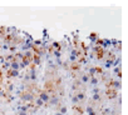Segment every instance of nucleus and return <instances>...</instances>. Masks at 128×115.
<instances>
[{"mask_svg":"<svg viewBox=\"0 0 128 115\" xmlns=\"http://www.w3.org/2000/svg\"><path fill=\"white\" fill-rule=\"evenodd\" d=\"M19 96H20V100L24 101V103H34V100L36 98V95L34 93H30V91H26V90L19 93Z\"/></svg>","mask_w":128,"mask_h":115,"instance_id":"f257e3e1","label":"nucleus"},{"mask_svg":"<svg viewBox=\"0 0 128 115\" xmlns=\"http://www.w3.org/2000/svg\"><path fill=\"white\" fill-rule=\"evenodd\" d=\"M104 85H106L107 89H113V90H116V91H118V90L122 88L120 81L117 80V79H109V80H107V81L104 83Z\"/></svg>","mask_w":128,"mask_h":115,"instance_id":"f03ea898","label":"nucleus"},{"mask_svg":"<svg viewBox=\"0 0 128 115\" xmlns=\"http://www.w3.org/2000/svg\"><path fill=\"white\" fill-rule=\"evenodd\" d=\"M62 105V98L58 95V93H53L50 94L49 101H48V106H60Z\"/></svg>","mask_w":128,"mask_h":115,"instance_id":"7ed1b4c3","label":"nucleus"},{"mask_svg":"<svg viewBox=\"0 0 128 115\" xmlns=\"http://www.w3.org/2000/svg\"><path fill=\"white\" fill-rule=\"evenodd\" d=\"M38 98L44 103V105L48 108V101H49V98H50V94L49 93H46L44 89H40V90H38Z\"/></svg>","mask_w":128,"mask_h":115,"instance_id":"20e7f679","label":"nucleus"},{"mask_svg":"<svg viewBox=\"0 0 128 115\" xmlns=\"http://www.w3.org/2000/svg\"><path fill=\"white\" fill-rule=\"evenodd\" d=\"M102 103H103V95H102V93L100 94H93L92 95V99L89 101V105L90 106H96V105L102 104Z\"/></svg>","mask_w":128,"mask_h":115,"instance_id":"39448f33","label":"nucleus"},{"mask_svg":"<svg viewBox=\"0 0 128 115\" xmlns=\"http://www.w3.org/2000/svg\"><path fill=\"white\" fill-rule=\"evenodd\" d=\"M74 96L78 99L79 104H83V103L87 100V95H86V91H84V90H78V91H76V93H74Z\"/></svg>","mask_w":128,"mask_h":115,"instance_id":"423d86ee","label":"nucleus"},{"mask_svg":"<svg viewBox=\"0 0 128 115\" xmlns=\"http://www.w3.org/2000/svg\"><path fill=\"white\" fill-rule=\"evenodd\" d=\"M104 93H106L107 99H109V100H113V99H117L118 98V91H116L113 89H106Z\"/></svg>","mask_w":128,"mask_h":115,"instance_id":"0eeeda50","label":"nucleus"},{"mask_svg":"<svg viewBox=\"0 0 128 115\" xmlns=\"http://www.w3.org/2000/svg\"><path fill=\"white\" fill-rule=\"evenodd\" d=\"M28 76H29V81L35 83V80H36V69H35V66L30 65V70L28 73Z\"/></svg>","mask_w":128,"mask_h":115,"instance_id":"6e6552de","label":"nucleus"},{"mask_svg":"<svg viewBox=\"0 0 128 115\" xmlns=\"http://www.w3.org/2000/svg\"><path fill=\"white\" fill-rule=\"evenodd\" d=\"M72 110H73L74 115H83V114H84V108H83L82 104L73 105V106H72Z\"/></svg>","mask_w":128,"mask_h":115,"instance_id":"1a4fd4ad","label":"nucleus"},{"mask_svg":"<svg viewBox=\"0 0 128 115\" xmlns=\"http://www.w3.org/2000/svg\"><path fill=\"white\" fill-rule=\"evenodd\" d=\"M83 84L80 83V80L79 79H74V81H73V84H72V90H74V91H78V90H83Z\"/></svg>","mask_w":128,"mask_h":115,"instance_id":"9d476101","label":"nucleus"},{"mask_svg":"<svg viewBox=\"0 0 128 115\" xmlns=\"http://www.w3.org/2000/svg\"><path fill=\"white\" fill-rule=\"evenodd\" d=\"M42 64V58L38 54H33V59H32V65L33 66H39Z\"/></svg>","mask_w":128,"mask_h":115,"instance_id":"9b49d317","label":"nucleus"},{"mask_svg":"<svg viewBox=\"0 0 128 115\" xmlns=\"http://www.w3.org/2000/svg\"><path fill=\"white\" fill-rule=\"evenodd\" d=\"M98 38H99L98 33H96V31H92V33L88 35V39H89V41H90V45H94V44H96V41L98 40Z\"/></svg>","mask_w":128,"mask_h":115,"instance_id":"f8f14e48","label":"nucleus"},{"mask_svg":"<svg viewBox=\"0 0 128 115\" xmlns=\"http://www.w3.org/2000/svg\"><path fill=\"white\" fill-rule=\"evenodd\" d=\"M77 79H79L80 80V83L84 85V84H88L89 83V76H88V74L87 73H82V74H79V78H77Z\"/></svg>","mask_w":128,"mask_h":115,"instance_id":"ddd939ff","label":"nucleus"},{"mask_svg":"<svg viewBox=\"0 0 128 115\" xmlns=\"http://www.w3.org/2000/svg\"><path fill=\"white\" fill-rule=\"evenodd\" d=\"M6 76L10 79V78H18L19 76V71L18 70H13V69H9L6 70Z\"/></svg>","mask_w":128,"mask_h":115,"instance_id":"4468645a","label":"nucleus"},{"mask_svg":"<svg viewBox=\"0 0 128 115\" xmlns=\"http://www.w3.org/2000/svg\"><path fill=\"white\" fill-rule=\"evenodd\" d=\"M84 113H87L88 115H98L97 111H96V108L94 106H90V105H88L87 108H84Z\"/></svg>","mask_w":128,"mask_h":115,"instance_id":"2eb2a0df","label":"nucleus"},{"mask_svg":"<svg viewBox=\"0 0 128 115\" xmlns=\"http://www.w3.org/2000/svg\"><path fill=\"white\" fill-rule=\"evenodd\" d=\"M82 68V65L77 61V63H73V64H69V70L70 71H79Z\"/></svg>","mask_w":128,"mask_h":115,"instance_id":"dca6fc26","label":"nucleus"},{"mask_svg":"<svg viewBox=\"0 0 128 115\" xmlns=\"http://www.w3.org/2000/svg\"><path fill=\"white\" fill-rule=\"evenodd\" d=\"M88 84H90V86H98V84H99V79H98V76H92L90 79H89V83Z\"/></svg>","mask_w":128,"mask_h":115,"instance_id":"f3484780","label":"nucleus"},{"mask_svg":"<svg viewBox=\"0 0 128 115\" xmlns=\"http://www.w3.org/2000/svg\"><path fill=\"white\" fill-rule=\"evenodd\" d=\"M50 48H52L53 50H59V51H62V44L58 43V41H53V43L50 44Z\"/></svg>","mask_w":128,"mask_h":115,"instance_id":"a211bd4d","label":"nucleus"},{"mask_svg":"<svg viewBox=\"0 0 128 115\" xmlns=\"http://www.w3.org/2000/svg\"><path fill=\"white\" fill-rule=\"evenodd\" d=\"M88 76L89 78H92V76H97V69H96V66H90V68H88Z\"/></svg>","mask_w":128,"mask_h":115,"instance_id":"6ab92c4d","label":"nucleus"},{"mask_svg":"<svg viewBox=\"0 0 128 115\" xmlns=\"http://www.w3.org/2000/svg\"><path fill=\"white\" fill-rule=\"evenodd\" d=\"M34 105H35L38 109H39V108H42V106H45V105H44V103H43L38 96H36V98H35V100H34Z\"/></svg>","mask_w":128,"mask_h":115,"instance_id":"aec40b11","label":"nucleus"},{"mask_svg":"<svg viewBox=\"0 0 128 115\" xmlns=\"http://www.w3.org/2000/svg\"><path fill=\"white\" fill-rule=\"evenodd\" d=\"M104 66H106V69H110V68H113V60H110V59H106V60H104Z\"/></svg>","mask_w":128,"mask_h":115,"instance_id":"412c9836","label":"nucleus"},{"mask_svg":"<svg viewBox=\"0 0 128 115\" xmlns=\"http://www.w3.org/2000/svg\"><path fill=\"white\" fill-rule=\"evenodd\" d=\"M58 111H59L60 114H63V115H66V114H67V111H68V108H67L66 105H60Z\"/></svg>","mask_w":128,"mask_h":115,"instance_id":"4be33fe9","label":"nucleus"},{"mask_svg":"<svg viewBox=\"0 0 128 115\" xmlns=\"http://www.w3.org/2000/svg\"><path fill=\"white\" fill-rule=\"evenodd\" d=\"M6 35V28L5 26H0V39H4Z\"/></svg>","mask_w":128,"mask_h":115,"instance_id":"5701e85b","label":"nucleus"},{"mask_svg":"<svg viewBox=\"0 0 128 115\" xmlns=\"http://www.w3.org/2000/svg\"><path fill=\"white\" fill-rule=\"evenodd\" d=\"M119 63H120V56H116L114 60H113V68L119 66Z\"/></svg>","mask_w":128,"mask_h":115,"instance_id":"b1692460","label":"nucleus"},{"mask_svg":"<svg viewBox=\"0 0 128 115\" xmlns=\"http://www.w3.org/2000/svg\"><path fill=\"white\" fill-rule=\"evenodd\" d=\"M18 111H24V113H29V109L26 105H20L18 106Z\"/></svg>","mask_w":128,"mask_h":115,"instance_id":"393cba45","label":"nucleus"},{"mask_svg":"<svg viewBox=\"0 0 128 115\" xmlns=\"http://www.w3.org/2000/svg\"><path fill=\"white\" fill-rule=\"evenodd\" d=\"M52 54L55 56V59H60V56H62V51H59V50H53Z\"/></svg>","mask_w":128,"mask_h":115,"instance_id":"a878e982","label":"nucleus"},{"mask_svg":"<svg viewBox=\"0 0 128 115\" xmlns=\"http://www.w3.org/2000/svg\"><path fill=\"white\" fill-rule=\"evenodd\" d=\"M0 96H2V98H9V95H8V91L0 88Z\"/></svg>","mask_w":128,"mask_h":115,"instance_id":"bb28decb","label":"nucleus"},{"mask_svg":"<svg viewBox=\"0 0 128 115\" xmlns=\"http://www.w3.org/2000/svg\"><path fill=\"white\" fill-rule=\"evenodd\" d=\"M16 49H18V46H15V45H12V46L8 48V50L10 51V54H15L16 53Z\"/></svg>","mask_w":128,"mask_h":115,"instance_id":"cd10ccee","label":"nucleus"},{"mask_svg":"<svg viewBox=\"0 0 128 115\" xmlns=\"http://www.w3.org/2000/svg\"><path fill=\"white\" fill-rule=\"evenodd\" d=\"M93 94H100V89L98 88V86H94L93 89H92V95Z\"/></svg>","mask_w":128,"mask_h":115,"instance_id":"c85d7f7f","label":"nucleus"},{"mask_svg":"<svg viewBox=\"0 0 128 115\" xmlns=\"http://www.w3.org/2000/svg\"><path fill=\"white\" fill-rule=\"evenodd\" d=\"M9 69H10V64L5 61V63L3 64V70H9Z\"/></svg>","mask_w":128,"mask_h":115,"instance_id":"c756f323","label":"nucleus"},{"mask_svg":"<svg viewBox=\"0 0 128 115\" xmlns=\"http://www.w3.org/2000/svg\"><path fill=\"white\" fill-rule=\"evenodd\" d=\"M13 90H14V84H12V83H10V84L8 85V89H6V91H8V93H12Z\"/></svg>","mask_w":128,"mask_h":115,"instance_id":"7c9ffc66","label":"nucleus"},{"mask_svg":"<svg viewBox=\"0 0 128 115\" xmlns=\"http://www.w3.org/2000/svg\"><path fill=\"white\" fill-rule=\"evenodd\" d=\"M72 104H73V105H77V104H79V101H78V99H77V98H76L74 95L72 96Z\"/></svg>","mask_w":128,"mask_h":115,"instance_id":"2f4dec72","label":"nucleus"},{"mask_svg":"<svg viewBox=\"0 0 128 115\" xmlns=\"http://www.w3.org/2000/svg\"><path fill=\"white\" fill-rule=\"evenodd\" d=\"M113 73H114V74L120 73V66H116V68H113Z\"/></svg>","mask_w":128,"mask_h":115,"instance_id":"473e14b6","label":"nucleus"},{"mask_svg":"<svg viewBox=\"0 0 128 115\" xmlns=\"http://www.w3.org/2000/svg\"><path fill=\"white\" fill-rule=\"evenodd\" d=\"M16 115H30V113H24V111H18Z\"/></svg>","mask_w":128,"mask_h":115,"instance_id":"72a5a7b5","label":"nucleus"},{"mask_svg":"<svg viewBox=\"0 0 128 115\" xmlns=\"http://www.w3.org/2000/svg\"><path fill=\"white\" fill-rule=\"evenodd\" d=\"M0 83H3V70L0 69Z\"/></svg>","mask_w":128,"mask_h":115,"instance_id":"f704fd0d","label":"nucleus"},{"mask_svg":"<svg viewBox=\"0 0 128 115\" xmlns=\"http://www.w3.org/2000/svg\"><path fill=\"white\" fill-rule=\"evenodd\" d=\"M54 115H63V114H60L59 111H55V114H54Z\"/></svg>","mask_w":128,"mask_h":115,"instance_id":"c9c22d12","label":"nucleus"}]
</instances>
